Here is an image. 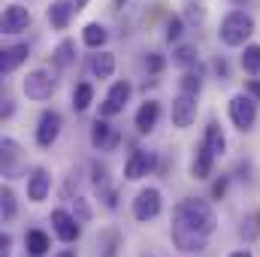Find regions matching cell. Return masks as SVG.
<instances>
[{"instance_id": "cell-8", "label": "cell", "mask_w": 260, "mask_h": 257, "mask_svg": "<svg viewBox=\"0 0 260 257\" xmlns=\"http://www.w3.org/2000/svg\"><path fill=\"white\" fill-rule=\"evenodd\" d=\"M130 82H115L109 91H106V97H103V103H100V115L103 118H112V115H118V112H124V106H127L130 100Z\"/></svg>"}, {"instance_id": "cell-18", "label": "cell", "mask_w": 260, "mask_h": 257, "mask_svg": "<svg viewBox=\"0 0 260 257\" xmlns=\"http://www.w3.org/2000/svg\"><path fill=\"white\" fill-rule=\"evenodd\" d=\"M106 40H109L106 24H100V21H88V24L82 27V46H88V49L100 52V49L106 46Z\"/></svg>"}, {"instance_id": "cell-35", "label": "cell", "mask_w": 260, "mask_h": 257, "mask_svg": "<svg viewBox=\"0 0 260 257\" xmlns=\"http://www.w3.org/2000/svg\"><path fill=\"white\" fill-rule=\"evenodd\" d=\"M224 191H227V179L215 182V188H212V194H215V197H224Z\"/></svg>"}, {"instance_id": "cell-37", "label": "cell", "mask_w": 260, "mask_h": 257, "mask_svg": "<svg viewBox=\"0 0 260 257\" xmlns=\"http://www.w3.org/2000/svg\"><path fill=\"white\" fill-rule=\"evenodd\" d=\"M70 3H73V6H76V12H82V9H85V6H88V3H91V0H70Z\"/></svg>"}, {"instance_id": "cell-2", "label": "cell", "mask_w": 260, "mask_h": 257, "mask_svg": "<svg viewBox=\"0 0 260 257\" xmlns=\"http://www.w3.org/2000/svg\"><path fill=\"white\" fill-rule=\"evenodd\" d=\"M254 15L251 12H245V9H230L224 18H221V24H218V40L224 43V46H230V49H239V46H245L248 40H251V34H254Z\"/></svg>"}, {"instance_id": "cell-5", "label": "cell", "mask_w": 260, "mask_h": 257, "mask_svg": "<svg viewBox=\"0 0 260 257\" xmlns=\"http://www.w3.org/2000/svg\"><path fill=\"white\" fill-rule=\"evenodd\" d=\"M160 209H164V197L157 188H145L133 200V218L136 221H154L160 215Z\"/></svg>"}, {"instance_id": "cell-17", "label": "cell", "mask_w": 260, "mask_h": 257, "mask_svg": "<svg viewBox=\"0 0 260 257\" xmlns=\"http://www.w3.org/2000/svg\"><path fill=\"white\" fill-rule=\"evenodd\" d=\"M212 167H215V154H212V148L206 142H200L194 160H191V176L194 179H209L212 176Z\"/></svg>"}, {"instance_id": "cell-27", "label": "cell", "mask_w": 260, "mask_h": 257, "mask_svg": "<svg viewBox=\"0 0 260 257\" xmlns=\"http://www.w3.org/2000/svg\"><path fill=\"white\" fill-rule=\"evenodd\" d=\"M197 58H200V52H197V46H179L176 52H173V61L182 67H194Z\"/></svg>"}, {"instance_id": "cell-10", "label": "cell", "mask_w": 260, "mask_h": 257, "mask_svg": "<svg viewBox=\"0 0 260 257\" xmlns=\"http://www.w3.org/2000/svg\"><path fill=\"white\" fill-rule=\"evenodd\" d=\"M30 21H34V15H30V9L27 6H21V3H9L6 9H3V34H21V30H27L30 27Z\"/></svg>"}, {"instance_id": "cell-6", "label": "cell", "mask_w": 260, "mask_h": 257, "mask_svg": "<svg viewBox=\"0 0 260 257\" xmlns=\"http://www.w3.org/2000/svg\"><path fill=\"white\" fill-rule=\"evenodd\" d=\"M154 167H157V154H154V151H145V148H133V151H130V157H127V164H124V179L136 182V179L148 176Z\"/></svg>"}, {"instance_id": "cell-1", "label": "cell", "mask_w": 260, "mask_h": 257, "mask_svg": "<svg viewBox=\"0 0 260 257\" xmlns=\"http://www.w3.org/2000/svg\"><path fill=\"white\" fill-rule=\"evenodd\" d=\"M215 227H218L215 209L206 200H200V197H188V200H182L173 209L170 236H173V245L182 254H197V251H203L209 245Z\"/></svg>"}, {"instance_id": "cell-12", "label": "cell", "mask_w": 260, "mask_h": 257, "mask_svg": "<svg viewBox=\"0 0 260 257\" xmlns=\"http://www.w3.org/2000/svg\"><path fill=\"white\" fill-rule=\"evenodd\" d=\"M52 227H55V233H58V239L61 242H76L79 239V218L76 215H70L67 209H55L52 212Z\"/></svg>"}, {"instance_id": "cell-3", "label": "cell", "mask_w": 260, "mask_h": 257, "mask_svg": "<svg viewBox=\"0 0 260 257\" xmlns=\"http://www.w3.org/2000/svg\"><path fill=\"white\" fill-rule=\"evenodd\" d=\"M21 88H24V94H27L30 100H37V103H43V100H49V97L55 94V88H58V82H55V76H52V70H46V67H40V70H34V73H27V76H24V82H21Z\"/></svg>"}, {"instance_id": "cell-9", "label": "cell", "mask_w": 260, "mask_h": 257, "mask_svg": "<svg viewBox=\"0 0 260 257\" xmlns=\"http://www.w3.org/2000/svg\"><path fill=\"white\" fill-rule=\"evenodd\" d=\"M61 127H64V118H61V112H55V109H46L43 115H40V124H37V145H43V148H49L58 136H61Z\"/></svg>"}, {"instance_id": "cell-31", "label": "cell", "mask_w": 260, "mask_h": 257, "mask_svg": "<svg viewBox=\"0 0 260 257\" xmlns=\"http://www.w3.org/2000/svg\"><path fill=\"white\" fill-rule=\"evenodd\" d=\"M145 67H148V73H154V76H157V73L164 70V58H160V55L154 52V55H148V61H145Z\"/></svg>"}, {"instance_id": "cell-33", "label": "cell", "mask_w": 260, "mask_h": 257, "mask_svg": "<svg viewBox=\"0 0 260 257\" xmlns=\"http://www.w3.org/2000/svg\"><path fill=\"white\" fill-rule=\"evenodd\" d=\"M245 91H248L251 97H257V100H260V79H248V82H245Z\"/></svg>"}, {"instance_id": "cell-7", "label": "cell", "mask_w": 260, "mask_h": 257, "mask_svg": "<svg viewBox=\"0 0 260 257\" xmlns=\"http://www.w3.org/2000/svg\"><path fill=\"white\" fill-rule=\"evenodd\" d=\"M170 118H173V127L188 130L197 121V97L194 94H179L173 100V109H170Z\"/></svg>"}, {"instance_id": "cell-23", "label": "cell", "mask_w": 260, "mask_h": 257, "mask_svg": "<svg viewBox=\"0 0 260 257\" xmlns=\"http://www.w3.org/2000/svg\"><path fill=\"white\" fill-rule=\"evenodd\" d=\"M91 103H94V85L91 82H79L73 88V109L76 112H85Z\"/></svg>"}, {"instance_id": "cell-30", "label": "cell", "mask_w": 260, "mask_h": 257, "mask_svg": "<svg viewBox=\"0 0 260 257\" xmlns=\"http://www.w3.org/2000/svg\"><path fill=\"white\" fill-rule=\"evenodd\" d=\"M76 218H79V224H85V221H91V209H88V203H85V197H76Z\"/></svg>"}, {"instance_id": "cell-26", "label": "cell", "mask_w": 260, "mask_h": 257, "mask_svg": "<svg viewBox=\"0 0 260 257\" xmlns=\"http://www.w3.org/2000/svg\"><path fill=\"white\" fill-rule=\"evenodd\" d=\"M179 88H182V94H200V88H203V79H200V73L197 70H185V76L179 79Z\"/></svg>"}, {"instance_id": "cell-41", "label": "cell", "mask_w": 260, "mask_h": 257, "mask_svg": "<svg viewBox=\"0 0 260 257\" xmlns=\"http://www.w3.org/2000/svg\"><path fill=\"white\" fill-rule=\"evenodd\" d=\"M230 3H242V0H230Z\"/></svg>"}, {"instance_id": "cell-19", "label": "cell", "mask_w": 260, "mask_h": 257, "mask_svg": "<svg viewBox=\"0 0 260 257\" xmlns=\"http://www.w3.org/2000/svg\"><path fill=\"white\" fill-rule=\"evenodd\" d=\"M115 67H118V61H115V55L112 52H97L94 58H91V73L97 76V79H112L115 76Z\"/></svg>"}, {"instance_id": "cell-13", "label": "cell", "mask_w": 260, "mask_h": 257, "mask_svg": "<svg viewBox=\"0 0 260 257\" xmlns=\"http://www.w3.org/2000/svg\"><path fill=\"white\" fill-rule=\"evenodd\" d=\"M27 58H30V46H27V43H15V46H6V49L0 52V73H3V76L15 73V70L24 64Z\"/></svg>"}, {"instance_id": "cell-42", "label": "cell", "mask_w": 260, "mask_h": 257, "mask_svg": "<svg viewBox=\"0 0 260 257\" xmlns=\"http://www.w3.org/2000/svg\"><path fill=\"white\" fill-rule=\"evenodd\" d=\"M118 3H124V0H118Z\"/></svg>"}, {"instance_id": "cell-22", "label": "cell", "mask_w": 260, "mask_h": 257, "mask_svg": "<svg viewBox=\"0 0 260 257\" xmlns=\"http://www.w3.org/2000/svg\"><path fill=\"white\" fill-rule=\"evenodd\" d=\"M239 67L248 76H260V43H248L239 55Z\"/></svg>"}, {"instance_id": "cell-20", "label": "cell", "mask_w": 260, "mask_h": 257, "mask_svg": "<svg viewBox=\"0 0 260 257\" xmlns=\"http://www.w3.org/2000/svg\"><path fill=\"white\" fill-rule=\"evenodd\" d=\"M24 245H27V254H30V257H43L49 248H52V239H49V233H46V230H27Z\"/></svg>"}, {"instance_id": "cell-29", "label": "cell", "mask_w": 260, "mask_h": 257, "mask_svg": "<svg viewBox=\"0 0 260 257\" xmlns=\"http://www.w3.org/2000/svg\"><path fill=\"white\" fill-rule=\"evenodd\" d=\"M182 34H185V21H182L179 15H173V18L167 21V43H176V40H182Z\"/></svg>"}, {"instance_id": "cell-32", "label": "cell", "mask_w": 260, "mask_h": 257, "mask_svg": "<svg viewBox=\"0 0 260 257\" xmlns=\"http://www.w3.org/2000/svg\"><path fill=\"white\" fill-rule=\"evenodd\" d=\"M91 173H94V185H103V182H106V167L94 164V167H91Z\"/></svg>"}, {"instance_id": "cell-4", "label": "cell", "mask_w": 260, "mask_h": 257, "mask_svg": "<svg viewBox=\"0 0 260 257\" xmlns=\"http://www.w3.org/2000/svg\"><path fill=\"white\" fill-rule=\"evenodd\" d=\"M227 112H230V121L239 130H251L257 121V103L251 100V94H233L227 103Z\"/></svg>"}, {"instance_id": "cell-11", "label": "cell", "mask_w": 260, "mask_h": 257, "mask_svg": "<svg viewBox=\"0 0 260 257\" xmlns=\"http://www.w3.org/2000/svg\"><path fill=\"white\" fill-rule=\"evenodd\" d=\"M118 142H121V133L115 127H109V124L103 121V115L91 124V145H94V148H100V151H115Z\"/></svg>"}, {"instance_id": "cell-25", "label": "cell", "mask_w": 260, "mask_h": 257, "mask_svg": "<svg viewBox=\"0 0 260 257\" xmlns=\"http://www.w3.org/2000/svg\"><path fill=\"white\" fill-rule=\"evenodd\" d=\"M15 160H18V145H15V139H3V173L12 179L15 176Z\"/></svg>"}, {"instance_id": "cell-24", "label": "cell", "mask_w": 260, "mask_h": 257, "mask_svg": "<svg viewBox=\"0 0 260 257\" xmlns=\"http://www.w3.org/2000/svg\"><path fill=\"white\" fill-rule=\"evenodd\" d=\"M55 64L61 67V70H70V67L76 64V43H73V40H61V43H58V49H55Z\"/></svg>"}, {"instance_id": "cell-14", "label": "cell", "mask_w": 260, "mask_h": 257, "mask_svg": "<svg viewBox=\"0 0 260 257\" xmlns=\"http://www.w3.org/2000/svg\"><path fill=\"white\" fill-rule=\"evenodd\" d=\"M73 15H76V6L70 0H52L49 9H46V18H49L52 30H67L70 21H73Z\"/></svg>"}, {"instance_id": "cell-36", "label": "cell", "mask_w": 260, "mask_h": 257, "mask_svg": "<svg viewBox=\"0 0 260 257\" xmlns=\"http://www.w3.org/2000/svg\"><path fill=\"white\" fill-rule=\"evenodd\" d=\"M188 15H191V21H203V9H191V12H188Z\"/></svg>"}, {"instance_id": "cell-39", "label": "cell", "mask_w": 260, "mask_h": 257, "mask_svg": "<svg viewBox=\"0 0 260 257\" xmlns=\"http://www.w3.org/2000/svg\"><path fill=\"white\" fill-rule=\"evenodd\" d=\"M230 257H251V251H245V248H242V251H233Z\"/></svg>"}, {"instance_id": "cell-28", "label": "cell", "mask_w": 260, "mask_h": 257, "mask_svg": "<svg viewBox=\"0 0 260 257\" xmlns=\"http://www.w3.org/2000/svg\"><path fill=\"white\" fill-rule=\"evenodd\" d=\"M0 212H3V221L6 224L15 218V194L9 191V188H3V194H0Z\"/></svg>"}, {"instance_id": "cell-38", "label": "cell", "mask_w": 260, "mask_h": 257, "mask_svg": "<svg viewBox=\"0 0 260 257\" xmlns=\"http://www.w3.org/2000/svg\"><path fill=\"white\" fill-rule=\"evenodd\" d=\"M215 70H218L221 76H227V64H224V61H218V64H215Z\"/></svg>"}, {"instance_id": "cell-34", "label": "cell", "mask_w": 260, "mask_h": 257, "mask_svg": "<svg viewBox=\"0 0 260 257\" xmlns=\"http://www.w3.org/2000/svg\"><path fill=\"white\" fill-rule=\"evenodd\" d=\"M9 245H12V239L9 236H0V257H9Z\"/></svg>"}, {"instance_id": "cell-40", "label": "cell", "mask_w": 260, "mask_h": 257, "mask_svg": "<svg viewBox=\"0 0 260 257\" xmlns=\"http://www.w3.org/2000/svg\"><path fill=\"white\" fill-rule=\"evenodd\" d=\"M58 257H76V251H73V248H67V251H61Z\"/></svg>"}, {"instance_id": "cell-16", "label": "cell", "mask_w": 260, "mask_h": 257, "mask_svg": "<svg viewBox=\"0 0 260 257\" xmlns=\"http://www.w3.org/2000/svg\"><path fill=\"white\" fill-rule=\"evenodd\" d=\"M160 121V103L157 100H145L139 109H136V130L139 133H151Z\"/></svg>"}, {"instance_id": "cell-15", "label": "cell", "mask_w": 260, "mask_h": 257, "mask_svg": "<svg viewBox=\"0 0 260 257\" xmlns=\"http://www.w3.org/2000/svg\"><path fill=\"white\" fill-rule=\"evenodd\" d=\"M49 188H52L49 170L37 167V170L30 173V179H27V197H30V203H43V200L49 197Z\"/></svg>"}, {"instance_id": "cell-21", "label": "cell", "mask_w": 260, "mask_h": 257, "mask_svg": "<svg viewBox=\"0 0 260 257\" xmlns=\"http://www.w3.org/2000/svg\"><path fill=\"white\" fill-rule=\"evenodd\" d=\"M203 142L212 148L215 157H221V154L227 151V136H224V130L218 127V121H209V124H206V139H203Z\"/></svg>"}]
</instances>
